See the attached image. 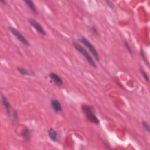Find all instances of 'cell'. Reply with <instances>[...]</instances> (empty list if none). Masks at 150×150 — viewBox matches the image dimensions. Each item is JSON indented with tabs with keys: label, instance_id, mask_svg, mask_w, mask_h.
I'll use <instances>...</instances> for the list:
<instances>
[{
	"label": "cell",
	"instance_id": "cell-1",
	"mask_svg": "<svg viewBox=\"0 0 150 150\" xmlns=\"http://www.w3.org/2000/svg\"><path fill=\"white\" fill-rule=\"evenodd\" d=\"M73 45L74 47L76 49L79 53H81L86 58L88 63L93 68L97 69V65H96V62L94 61V60L93 59L92 56L89 55V52L86 51V50L83 47H82L79 43H78L76 42H73Z\"/></svg>",
	"mask_w": 150,
	"mask_h": 150
},
{
	"label": "cell",
	"instance_id": "cell-2",
	"mask_svg": "<svg viewBox=\"0 0 150 150\" xmlns=\"http://www.w3.org/2000/svg\"><path fill=\"white\" fill-rule=\"evenodd\" d=\"M82 109L84 113L86 114V117L87 119L92 123L98 124L100 122L99 120L97 118L96 116L95 115L93 107L87 106V105H83L82 107Z\"/></svg>",
	"mask_w": 150,
	"mask_h": 150
},
{
	"label": "cell",
	"instance_id": "cell-3",
	"mask_svg": "<svg viewBox=\"0 0 150 150\" xmlns=\"http://www.w3.org/2000/svg\"><path fill=\"white\" fill-rule=\"evenodd\" d=\"M79 40L89 49L90 52H91L92 55L94 56V59L97 61H99L100 56L97 52V50L96 49V48L94 47L93 45L85 36H82V35H80L79 36Z\"/></svg>",
	"mask_w": 150,
	"mask_h": 150
},
{
	"label": "cell",
	"instance_id": "cell-4",
	"mask_svg": "<svg viewBox=\"0 0 150 150\" xmlns=\"http://www.w3.org/2000/svg\"><path fill=\"white\" fill-rule=\"evenodd\" d=\"M8 30L10 31V32L12 33V34L13 35H14L16 37V38L18 41H19L20 42H21L22 44H23L24 45H25L26 46H30V43L29 41L17 29H15L14 27H8Z\"/></svg>",
	"mask_w": 150,
	"mask_h": 150
},
{
	"label": "cell",
	"instance_id": "cell-5",
	"mask_svg": "<svg viewBox=\"0 0 150 150\" xmlns=\"http://www.w3.org/2000/svg\"><path fill=\"white\" fill-rule=\"evenodd\" d=\"M28 21H29L31 25L33 28H34V29L36 30L40 34H41L42 35H46V32L45 30L41 26V25L38 22H37L36 20H35L34 19H32V18H30L28 19Z\"/></svg>",
	"mask_w": 150,
	"mask_h": 150
},
{
	"label": "cell",
	"instance_id": "cell-6",
	"mask_svg": "<svg viewBox=\"0 0 150 150\" xmlns=\"http://www.w3.org/2000/svg\"><path fill=\"white\" fill-rule=\"evenodd\" d=\"M49 76L50 79H51L58 86H62L63 85V80L57 74L54 72H51L49 73Z\"/></svg>",
	"mask_w": 150,
	"mask_h": 150
},
{
	"label": "cell",
	"instance_id": "cell-7",
	"mask_svg": "<svg viewBox=\"0 0 150 150\" xmlns=\"http://www.w3.org/2000/svg\"><path fill=\"white\" fill-rule=\"evenodd\" d=\"M51 105L52 109L56 113H60L62 111V107L61 103L56 99H53L51 102Z\"/></svg>",
	"mask_w": 150,
	"mask_h": 150
},
{
	"label": "cell",
	"instance_id": "cell-8",
	"mask_svg": "<svg viewBox=\"0 0 150 150\" xmlns=\"http://www.w3.org/2000/svg\"><path fill=\"white\" fill-rule=\"evenodd\" d=\"M48 135H49L50 138H51L53 141L57 142L60 139L59 134L54 129L51 128V129H49V130H48Z\"/></svg>",
	"mask_w": 150,
	"mask_h": 150
},
{
	"label": "cell",
	"instance_id": "cell-9",
	"mask_svg": "<svg viewBox=\"0 0 150 150\" xmlns=\"http://www.w3.org/2000/svg\"><path fill=\"white\" fill-rule=\"evenodd\" d=\"M1 99H2L3 105L5 107V109H6V113H7V115H10V113H11V108L10 102H8L7 97L3 94H1Z\"/></svg>",
	"mask_w": 150,
	"mask_h": 150
},
{
	"label": "cell",
	"instance_id": "cell-10",
	"mask_svg": "<svg viewBox=\"0 0 150 150\" xmlns=\"http://www.w3.org/2000/svg\"><path fill=\"white\" fill-rule=\"evenodd\" d=\"M17 70L18 72H19L23 76H34L35 74L34 72L31 70H27L25 68L21 67H18L17 68Z\"/></svg>",
	"mask_w": 150,
	"mask_h": 150
},
{
	"label": "cell",
	"instance_id": "cell-11",
	"mask_svg": "<svg viewBox=\"0 0 150 150\" xmlns=\"http://www.w3.org/2000/svg\"><path fill=\"white\" fill-rule=\"evenodd\" d=\"M24 2H25V3H26L27 6L30 8L31 11L34 14H35V15H38V10L36 8V6L35 5V4H34V3L33 1H30V0H27V1H25Z\"/></svg>",
	"mask_w": 150,
	"mask_h": 150
},
{
	"label": "cell",
	"instance_id": "cell-12",
	"mask_svg": "<svg viewBox=\"0 0 150 150\" xmlns=\"http://www.w3.org/2000/svg\"><path fill=\"white\" fill-rule=\"evenodd\" d=\"M23 139L25 140H29L30 137V130L28 129H26L23 133Z\"/></svg>",
	"mask_w": 150,
	"mask_h": 150
},
{
	"label": "cell",
	"instance_id": "cell-13",
	"mask_svg": "<svg viewBox=\"0 0 150 150\" xmlns=\"http://www.w3.org/2000/svg\"><path fill=\"white\" fill-rule=\"evenodd\" d=\"M140 72L141 73V74L142 75L143 78H144V79L147 82H149V78H148V76L147 73L145 72V71H144V70H143L142 69H140Z\"/></svg>",
	"mask_w": 150,
	"mask_h": 150
},
{
	"label": "cell",
	"instance_id": "cell-14",
	"mask_svg": "<svg viewBox=\"0 0 150 150\" xmlns=\"http://www.w3.org/2000/svg\"><path fill=\"white\" fill-rule=\"evenodd\" d=\"M142 127H143V128L144 129V130H145L146 131H147L148 133H149V131H150L149 125L146 121H143L142 123Z\"/></svg>",
	"mask_w": 150,
	"mask_h": 150
},
{
	"label": "cell",
	"instance_id": "cell-15",
	"mask_svg": "<svg viewBox=\"0 0 150 150\" xmlns=\"http://www.w3.org/2000/svg\"><path fill=\"white\" fill-rule=\"evenodd\" d=\"M124 46H125V47H126V49L127 50V51H128L131 55H133V52H132L131 48L130 46L129 45V44L127 43V42H124Z\"/></svg>",
	"mask_w": 150,
	"mask_h": 150
},
{
	"label": "cell",
	"instance_id": "cell-16",
	"mask_svg": "<svg viewBox=\"0 0 150 150\" xmlns=\"http://www.w3.org/2000/svg\"><path fill=\"white\" fill-rule=\"evenodd\" d=\"M90 30H91V32L94 35H98V31L97 30V28H96V27L94 26H92L90 28Z\"/></svg>",
	"mask_w": 150,
	"mask_h": 150
},
{
	"label": "cell",
	"instance_id": "cell-17",
	"mask_svg": "<svg viewBox=\"0 0 150 150\" xmlns=\"http://www.w3.org/2000/svg\"><path fill=\"white\" fill-rule=\"evenodd\" d=\"M18 120V114L17 111H14V116H13V122H16Z\"/></svg>",
	"mask_w": 150,
	"mask_h": 150
},
{
	"label": "cell",
	"instance_id": "cell-18",
	"mask_svg": "<svg viewBox=\"0 0 150 150\" xmlns=\"http://www.w3.org/2000/svg\"><path fill=\"white\" fill-rule=\"evenodd\" d=\"M106 3H107V4L109 7H110L111 8H113V4L111 2L108 1H106Z\"/></svg>",
	"mask_w": 150,
	"mask_h": 150
},
{
	"label": "cell",
	"instance_id": "cell-19",
	"mask_svg": "<svg viewBox=\"0 0 150 150\" xmlns=\"http://www.w3.org/2000/svg\"><path fill=\"white\" fill-rule=\"evenodd\" d=\"M1 3H3L4 5H6L7 4V2L6 1H3V0H1Z\"/></svg>",
	"mask_w": 150,
	"mask_h": 150
}]
</instances>
